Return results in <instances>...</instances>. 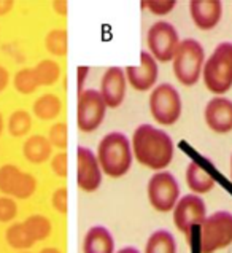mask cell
Segmentation results:
<instances>
[{"label": "cell", "mask_w": 232, "mask_h": 253, "mask_svg": "<svg viewBox=\"0 0 232 253\" xmlns=\"http://www.w3.org/2000/svg\"><path fill=\"white\" fill-rule=\"evenodd\" d=\"M132 153L139 164L156 172L164 170L173 160V140L170 135L151 125H140L132 134Z\"/></svg>", "instance_id": "cell-1"}, {"label": "cell", "mask_w": 232, "mask_h": 253, "mask_svg": "<svg viewBox=\"0 0 232 253\" xmlns=\"http://www.w3.org/2000/svg\"><path fill=\"white\" fill-rule=\"evenodd\" d=\"M97 161L105 175L119 178L126 175L132 166V145L126 134L108 132L97 145Z\"/></svg>", "instance_id": "cell-2"}, {"label": "cell", "mask_w": 232, "mask_h": 253, "mask_svg": "<svg viewBox=\"0 0 232 253\" xmlns=\"http://www.w3.org/2000/svg\"><path fill=\"white\" fill-rule=\"evenodd\" d=\"M202 78L205 88L216 96H223L232 88V43L224 42L215 48L204 64Z\"/></svg>", "instance_id": "cell-3"}, {"label": "cell", "mask_w": 232, "mask_h": 253, "mask_svg": "<svg viewBox=\"0 0 232 253\" xmlns=\"http://www.w3.org/2000/svg\"><path fill=\"white\" fill-rule=\"evenodd\" d=\"M173 74L183 86H194L202 77L205 64L204 46L197 40H181L173 56Z\"/></svg>", "instance_id": "cell-4"}, {"label": "cell", "mask_w": 232, "mask_h": 253, "mask_svg": "<svg viewBox=\"0 0 232 253\" xmlns=\"http://www.w3.org/2000/svg\"><path fill=\"white\" fill-rule=\"evenodd\" d=\"M232 244V213L218 211L208 215L200 225V253H215Z\"/></svg>", "instance_id": "cell-5"}, {"label": "cell", "mask_w": 232, "mask_h": 253, "mask_svg": "<svg viewBox=\"0 0 232 253\" xmlns=\"http://www.w3.org/2000/svg\"><path fill=\"white\" fill-rule=\"evenodd\" d=\"M150 112L161 126H172L181 117V97L170 83H161L150 94Z\"/></svg>", "instance_id": "cell-6"}, {"label": "cell", "mask_w": 232, "mask_h": 253, "mask_svg": "<svg viewBox=\"0 0 232 253\" xmlns=\"http://www.w3.org/2000/svg\"><path fill=\"white\" fill-rule=\"evenodd\" d=\"M148 201L157 212L167 213L175 209L180 201V186L173 173L167 170L156 172L148 182Z\"/></svg>", "instance_id": "cell-7"}, {"label": "cell", "mask_w": 232, "mask_h": 253, "mask_svg": "<svg viewBox=\"0 0 232 253\" xmlns=\"http://www.w3.org/2000/svg\"><path fill=\"white\" fill-rule=\"evenodd\" d=\"M147 45L150 49L148 53L157 62L165 64L173 61V56H175L180 45V35L177 29L167 21H157L148 29Z\"/></svg>", "instance_id": "cell-8"}, {"label": "cell", "mask_w": 232, "mask_h": 253, "mask_svg": "<svg viewBox=\"0 0 232 253\" xmlns=\"http://www.w3.org/2000/svg\"><path fill=\"white\" fill-rule=\"evenodd\" d=\"M107 104L102 94L97 89H83L78 94L77 123L78 129L83 132H94L104 123Z\"/></svg>", "instance_id": "cell-9"}, {"label": "cell", "mask_w": 232, "mask_h": 253, "mask_svg": "<svg viewBox=\"0 0 232 253\" xmlns=\"http://www.w3.org/2000/svg\"><path fill=\"white\" fill-rule=\"evenodd\" d=\"M173 225L181 234L186 236L188 242L195 226H200L207 218V207L197 194H186L181 198L173 209Z\"/></svg>", "instance_id": "cell-10"}, {"label": "cell", "mask_w": 232, "mask_h": 253, "mask_svg": "<svg viewBox=\"0 0 232 253\" xmlns=\"http://www.w3.org/2000/svg\"><path fill=\"white\" fill-rule=\"evenodd\" d=\"M37 190V180L29 172H23L14 164L0 168V193L13 199H29Z\"/></svg>", "instance_id": "cell-11"}, {"label": "cell", "mask_w": 232, "mask_h": 253, "mask_svg": "<svg viewBox=\"0 0 232 253\" xmlns=\"http://www.w3.org/2000/svg\"><path fill=\"white\" fill-rule=\"evenodd\" d=\"M77 183L86 193L97 191L102 185V169L96 153L88 147H78L77 151Z\"/></svg>", "instance_id": "cell-12"}, {"label": "cell", "mask_w": 232, "mask_h": 253, "mask_svg": "<svg viewBox=\"0 0 232 253\" xmlns=\"http://www.w3.org/2000/svg\"><path fill=\"white\" fill-rule=\"evenodd\" d=\"M126 78L130 88L135 91H150L155 89V84L157 82V61L148 51L140 53V64L139 66H129L126 67Z\"/></svg>", "instance_id": "cell-13"}, {"label": "cell", "mask_w": 232, "mask_h": 253, "mask_svg": "<svg viewBox=\"0 0 232 253\" xmlns=\"http://www.w3.org/2000/svg\"><path fill=\"white\" fill-rule=\"evenodd\" d=\"M127 78L121 67H108L100 82V94L108 108H118L126 99Z\"/></svg>", "instance_id": "cell-14"}, {"label": "cell", "mask_w": 232, "mask_h": 253, "mask_svg": "<svg viewBox=\"0 0 232 253\" xmlns=\"http://www.w3.org/2000/svg\"><path fill=\"white\" fill-rule=\"evenodd\" d=\"M207 126L213 132L228 134L232 131V100L216 96L208 100L204 110Z\"/></svg>", "instance_id": "cell-15"}, {"label": "cell", "mask_w": 232, "mask_h": 253, "mask_svg": "<svg viewBox=\"0 0 232 253\" xmlns=\"http://www.w3.org/2000/svg\"><path fill=\"white\" fill-rule=\"evenodd\" d=\"M191 19L200 31H212L223 16V3L220 0H191Z\"/></svg>", "instance_id": "cell-16"}, {"label": "cell", "mask_w": 232, "mask_h": 253, "mask_svg": "<svg viewBox=\"0 0 232 253\" xmlns=\"http://www.w3.org/2000/svg\"><path fill=\"white\" fill-rule=\"evenodd\" d=\"M81 249L83 253H116L113 236L102 225L92 226L86 231Z\"/></svg>", "instance_id": "cell-17"}, {"label": "cell", "mask_w": 232, "mask_h": 253, "mask_svg": "<svg viewBox=\"0 0 232 253\" xmlns=\"http://www.w3.org/2000/svg\"><path fill=\"white\" fill-rule=\"evenodd\" d=\"M23 155L29 163L43 164L53 158V145L49 143L48 137L35 134L26 139L23 145Z\"/></svg>", "instance_id": "cell-18"}, {"label": "cell", "mask_w": 232, "mask_h": 253, "mask_svg": "<svg viewBox=\"0 0 232 253\" xmlns=\"http://www.w3.org/2000/svg\"><path fill=\"white\" fill-rule=\"evenodd\" d=\"M186 185L194 194H205L215 188V178L197 163H190L186 168Z\"/></svg>", "instance_id": "cell-19"}, {"label": "cell", "mask_w": 232, "mask_h": 253, "mask_svg": "<svg viewBox=\"0 0 232 253\" xmlns=\"http://www.w3.org/2000/svg\"><path fill=\"white\" fill-rule=\"evenodd\" d=\"M61 110H62V100L59 99V96H56L53 92L43 94L32 105V113L43 121H51L57 118L61 115Z\"/></svg>", "instance_id": "cell-20"}, {"label": "cell", "mask_w": 232, "mask_h": 253, "mask_svg": "<svg viewBox=\"0 0 232 253\" xmlns=\"http://www.w3.org/2000/svg\"><path fill=\"white\" fill-rule=\"evenodd\" d=\"M177 241L167 229H157L148 237L145 253H177Z\"/></svg>", "instance_id": "cell-21"}, {"label": "cell", "mask_w": 232, "mask_h": 253, "mask_svg": "<svg viewBox=\"0 0 232 253\" xmlns=\"http://www.w3.org/2000/svg\"><path fill=\"white\" fill-rule=\"evenodd\" d=\"M23 223H24L27 233H29V236L32 237L34 242L45 241L53 233V223L45 215L34 213L31 216H27V218Z\"/></svg>", "instance_id": "cell-22"}, {"label": "cell", "mask_w": 232, "mask_h": 253, "mask_svg": "<svg viewBox=\"0 0 232 253\" xmlns=\"http://www.w3.org/2000/svg\"><path fill=\"white\" fill-rule=\"evenodd\" d=\"M5 241L6 244L10 245L11 249L14 250H19V252H26L32 247L35 244L32 241V237L29 236L27 229L24 226V223H13L11 226L6 228L5 231Z\"/></svg>", "instance_id": "cell-23"}, {"label": "cell", "mask_w": 232, "mask_h": 253, "mask_svg": "<svg viewBox=\"0 0 232 253\" xmlns=\"http://www.w3.org/2000/svg\"><path fill=\"white\" fill-rule=\"evenodd\" d=\"M45 48L49 54L62 57L69 53V32L65 29H53L45 37Z\"/></svg>", "instance_id": "cell-24"}, {"label": "cell", "mask_w": 232, "mask_h": 253, "mask_svg": "<svg viewBox=\"0 0 232 253\" xmlns=\"http://www.w3.org/2000/svg\"><path fill=\"white\" fill-rule=\"evenodd\" d=\"M35 77L40 86H51L54 84L61 77V67L59 64L53 59H43L34 67Z\"/></svg>", "instance_id": "cell-25"}, {"label": "cell", "mask_w": 232, "mask_h": 253, "mask_svg": "<svg viewBox=\"0 0 232 253\" xmlns=\"http://www.w3.org/2000/svg\"><path fill=\"white\" fill-rule=\"evenodd\" d=\"M13 86L19 94H24V96H29V94L37 91L40 84L37 82V77H35L34 67H24L18 70L13 78Z\"/></svg>", "instance_id": "cell-26"}, {"label": "cell", "mask_w": 232, "mask_h": 253, "mask_svg": "<svg viewBox=\"0 0 232 253\" xmlns=\"http://www.w3.org/2000/svg\"><path fill=\"white\" fill-rule=\"evenodd\" d=\"M6 129L8 132L19 139L29 134V131L32 129V117L26 110H16L10 115L8 123H6Z\"/></svg>", "instance_id": "cell-27"}, {"label": "cell", "mask_w": 232, "mask_h": 253, "mask_svg": "<svg viewBox=\"0 0 232 253\" xmlns=\"http://www.w3.org/2000/svg\"><path fill=\"white\" fill-rule=\"evenodd\" d=\"M67 125L65 123H56L54 126H51L48 132V140L53 145V148H59L65 150L69 145V139H67Z\"/></svg>", "instance_id": "cell-28"}, {"label": "cell", "mask_w": 232, "mask_h": 253, "mask_svg": "<svg viewBox=\"0 0 232 253\" xmlns=\"http://www.w3.org/2000/svg\"><path fill=\"white\" fill-rule=\"evenodd\" d=\"M177 2L175 0H148V2H143L142 6H147L151 14H156V16H165L169 14L173 8H175Z\"/></svg>", "instance_id": "cell-29"}, {"label": "cell", "mask_w": 232, "mask_h": 253, "mask_svg": "<svg viewBox=\"0 0 232 253\" xmlns=\"http://www.w3.org/2000/svg\"><path fill=\"white\" fill-rule=\"evenodd\" d=\"M18 206L13 198L2 196L0 198V223H10L16 218Z\"/></svg>", "instance_id": "cell-30"}, {"label": "cell", "mask_w": 232, "mask_h": 253, "mask_svg": "<svg viewBox=\"0 0 232 253\" xmlns=\"http://www.w3.org/2000/svg\"><path fill=\"white\" fill-rule=\"evenodd\" d=\"M49 166H51V170L56 173L59 178H65L69 173V156L65 151H59L56 153L51 161H49Z\"/></svg>", "instance_id": "cell-31"}, {"label": "cell", "mask_w": 232, "mask_h": 253, "mask_svg": "<svg viewBox=\"0 0 232 253\" xmlns=\"http://www.w3.org/2000/svg\"><path fill=\"white\" fill-rule=\"evenodd\" d=\"M51 204L54 207L56 212H59L62 215H65L69 212V193L67 188H57V190L53 193L51 196Z\"/></svg>", "instance_id": "cell-32"}, {"label": "cell", "mask_w": 232, "mask_h": 253, "mask_svg": "<svg viewBox=\"0 0 232 253\" xmlns=\"http://www.w3.org/2000/svg\"><path fill=\"white\" fill-rule=\"evenodd\" d=\"M77 74H78V91H79V92H83L84 82H86V78H88V75H89V67L79 66V67L77 69Z\"/></svg>", "instance_id": "cell-33"}, {"label": "cell", "mask_w": 232, "mask_h": 253, "mask_svg": "<svg viewBox=\"0 0 232 253\" xmlns=\"http://www.w3.org/2000/svg\"><path fill=\"white\" fill-rule=\"evenodd\" d=\"M8 83H10V74H8V70L0 66V92L5 91V88L8 86Z\"/></svg>", "instance_id": "cell-34"}, {"label": "cell", "mask_w": 232, "mask_h": 253, "mask_svg": "<svg viewBox=\"0 0 232 253\" xmlns=\"http://www.w3.org/2000/svg\"><path fill=\"white\" fill-rule=\"evenodd\" d=\"M67 6L69 3L65 2V0H56V2H53V8L57 14H61V16H65L67 14Z\"/></svg>", "instance_id": "cell-35"}, {"label": "cell", "mask_w": 232, "mask_h": 253, "mask_svg": "<svg viewBox=\"0 0 232 253\" xmlns=\"http://www.w3.org/2000/svg\"><path fill=\"white\" fill-rule=\"evenodd\" d=\"M14 6V2L13 0H0V16H5V14H8Z\"/></svg>", "instance_id": "cell-36"}, {"label": "cell", "mask_w": 232, "mask_h": 253, "mask_svg": "<svg viewBox=\"0 0 232 253\" xmlns=\"http://www.w3.org/2000/svg\"><path fill=\"white\" fill-rule=\"evenodd\" d=\"M116 253H140V252H139V249H135V247H122Z\"/></svg>", "instance_id": "cell-37"}, {"label": "cell", "mask_w": 232, "mask_h": 253, "mask_svg": "<svg viewBox=\"0 0 232 253\" xmlns=\"http://www.w3.org/2000/svg\"><path fill=\"white\" fill-rule=\"evenodd\" d=\"M39 253H62L59 249H56V247H45V249H41Z\"/></svg>", "instance_id": "cell-38"}, {"label": "cell", "mask_w": 232, "mask_h": 253, "mask_svg": "<svg viewBox=\"0 0 232 253\" xmlns=\"http://www.w3.org/2000/svg\"><path fill=\"white\" fill-rule=\"evenodd\" d=\"M3 127H5V123H3V117H2V113H0V135H2V132H3Z\"/></svg>", "instance_id": "cell-39"}, {"label": "cell", "mask_w": 232, "mask_h": 253, "mask_svg": "<svg viewBox=\"0 0 232 253\" xmlns=\"http://www.w3.org/2000/svg\"><path fill=\"white\" fill-rule=\"evenodd\" d=\"M231 180H232V156H231Z\"/></svg>", "instance_id": "cell-40"}, {"label": "cell", "mask_w": 232, "mask_h": 253, "mask_svg": "<svg viewBox=\"0 0 232 253\" xmlns=\"http://www.w3.org/2000/svg\"><path fill=\"white\" fill-rule=\"evenodd\" d=\"M21 253H29V252H21Z\"/></svg>", "instance_id": "cell-41"}]
</instances>
